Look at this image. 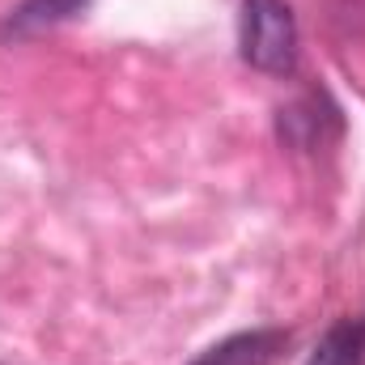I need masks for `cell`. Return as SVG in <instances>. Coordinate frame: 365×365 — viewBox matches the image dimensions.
<instances>
[{
  "instance_id": "obj_1",
  "label": "cell",
  "mask_w": 365,
  "mask_h": 365,
  "mask_svg": "<svg viewBox=\"0 0 365 365\" xmlns=\"http://www.w3.org/2000/svg\"><path fill=\"white\" fill-rule=\"evenodd\" d=\"M242 60L268 77H289L297 64V21L284 0H242L238 21Z\"/></svg>"
},
{
  "instance_id": "obj_2",
  "label": "cell",
  "mask_w": 365,
  "mask_h": 365,
  "mask_svg": "<svg viewBox=\"0 0 365 365\" xmlns=\"http://www.w3.org/2000/svg\"><path fill=\"white\" fill-rule=\"evenodd\" d=\"M340 132V110L323 93H306L280 110V136L297 149H319L327 136Z\"/></svg>"
},
{
  "instance_id": "obj_3",
  "label": "cell",
  "mask_w": 365,
  "mask_h": 365,
  "mask_svg": "<svg viewBox=\"0 0 365 365\" xmlns=\"http://www.w3.org/2000/svg\"><path fill=\"white\" fill-rule=\"evenodd\" d=\"M90 0H21L4 21H0V38H34L43 30L64 26L68 17L86 13Z\"/></svg>"
},
{
  "instance_id": "obj_4",
  "label": "cell",
  "mask_w": 365,
  "mask_h": 365,
  "mask_svg": "<svg viewBox=\"0 0 365 365\" xmlns=\"http://www.w3.org/2000/svg\"><path fill=\"white\" fill-rule=\"evenodd\" d=\"M284 344H289L284 331H242L208 349L195 365H272L284 353Z\"/></svg>"
},
{
  "instance_id": "obj_5",
  "label": "cell",
  "mask_w": 365,
  "mask_h": 365,
  "mask_svg": "<svg viewBox=\"0 0 365 365\" xmlns=\"http://www.w3.org/2000/svg\"><path fill=\"white\" fill-rule=\"evenodd\" d=\"M306 365H365V319H340L327 327Z\"/></svg>"
}]
</instances>
